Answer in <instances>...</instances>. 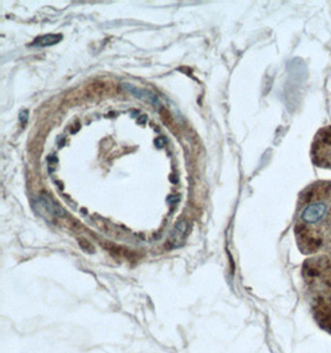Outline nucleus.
<instances>
[{"instance_id": "nucleus-1", "label": "nucleus", "mask_w": 331, "mask_h": 353, "mask_svg": "<svg viewBox=\"0 0 331 353\" xmlns=\"http://www.w3.org/2000/svg\"><path fill=\"white\" fill-rule=\"evenodd\" d=\"M294 233L298 248L308 256L301 270L305 284L331 289V181H315L301 191Z\"/></svg>"}, {"instance_id": "nucleus-2", "label": "nucleus", "mask_w": 331, "mask_h": 353, "mask_svg": "<svg viewBox=\"0 0 331 353\" xmlns=\"http://www.w3.org/2000/svg\"><path fill=\"white\" fill-rule=\"evenodd\" d=\"M310 310L320 329L331 335V289L318 284H305Z\"/></svg>"}, {"instance_id": "nucleus-3", "label": "nucleus", "mask_w": 331, "mask_h": 353, "mask_svg": "<svg viewBox=\"0 0 331 353\" xmlns=\"http://www.w3.org/2000/svg\"><path fill=\"white\" fill-rule=\"evenodd\" d=\"M310 158L315 166L331 170V125L319 129L314 137Z\"/></svg>"}, {"instance_id": "nucleus-4", "label": "nucleus", "mask_w": 331, "mask_h": 353, "mask_svg": "<svg viewBox=\"0 0 331 353\" xmlns=\"http://www.w3.org/2000/svg\"><path fill=\"white\" fill-rule=\"evenodd\" d=\"M34 208L37 210V212L40 213L43 217L48 219H55V217H62L65 214V211L60 208V205H57L50 196L46 194H41L34 201Z\"/></svg>"}, {"instance_id": "nucleus-5", "label": "nucleus", "mask_w": 331, "mask_h": 353, "mask_svg": "<svg viewBox=\"0 0 331 353\" xmlns=\"http://www.w3.org/2000/svg\"><path fill=\"white\" fill-rule=\"evenodd\" d=\"M123 87L132 93L134 97L139 98L141 101L147 102V103L153 104V105H159V99L158 97L152 93V92L147 91V90H143V88H138L135 85H123Z\"/></svg>"}, {"instance_id": "nucleus-6", "label": "nucleus", "mask_w": 331, "mask_h": 353, "mask_svg": "<svg viewBox=\"0 0 331 353\" xmlns=\"http://www.w3.org/2000/svg\"><path fill=\"white\" fill-rule=\"evenodd\" d=\"M61 40V35L50 34V35L37 37V39H35V41L31 43V46H34V48H48V46H52V45L60 43Z\"/></svg>"}, {"instance_id": "nucleus-7", "label": "nucleus", "mask_w": 331, "mask_h": 353, "mask_svg": "<svg viewBox=\"0 0 331 353\" xmlns=\"http://www.w3.org/2000/svg\"><path fill=\"white\" fill-rule=\"evenodd\" d=\"M186 231H188V223L186 222H180L177 225V227L174 228V231L172 233V237H170V243L174 247H178L179 244L181 243V241L184 239L186 236Z\"/></svg>"}, {"instance_id": "nucleus-8", "label": "nucleus", "mask_w": 331, "mask_h": 353, "mask_svg": "<svg viewBox=\"0 0 331 353\" xmlns=\"http://www.w3.org/2000/svg\"><path fill=\"white\" fill-rule=\"evenodd\" d=\"M26 118H28V112L26 110H24L23 113H21V116H20V119L23 121V123L26 122Z\"/></svg>"}]
</instances>
